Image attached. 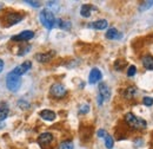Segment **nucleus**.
<instances>
[{
	"instance_id": "nucleus-3",
	"label": "nucleus",
	"mask_w": 153,
	"mask_h": 149,
	"mask_svg": "<svg viewBox=\"0 0 153 149\" xmlns=\"http://www.w3.org/2000/svg\"><path fill=\"white\" fill-rule=\"evenodd\" d=\"M20 85H21V79H20L19 76L14 74L12 71L10 74H7V76H6V87L10 91H13V93L18 91Z\"/></svg>"
},
{
	"instance_id": "nucleus-13",
	"label": "nucleus",
	"mask_w": 153,
	"mask_h": 149,
	"mask_svg": "<svg viewBox=\"0 0 153 149\" xmlns=\"http://www.w3.org/2000/svg\"><path fill=\"white\" fill-rule=\"evenodd\" d=\"M10 114V107L6 102H0V122H4Z\"/></svg>"
},
{
	"instance_id": "nucleus-19",
	"label": "nucleus",
	"mask_w": 153,
	"mask_h": 149,
	"mask_svg": "<svg viewBox=\"0 0 153 149\" xmlns=\"http://www.w3.org/2000/svg\"><path fill=\"white\" fill-rule=\"evenodd\" d=\"M56 25H57L58 27L62 29V30H70L71 29V23L70 21H66V20H62V19L56 20Z\"/></svg>"
},
{
	"instance_id": "nucleus-17",
	"label": "nucleus",
	"mask_w": 153,
	"mask_h": 149,
	"mask_svg": "<svg viewBox=\"0 0 153 149\" xmlns=\"http://www.w3.org/2000/svg\"><path fill=\"white\" fill-rule=\"evenodd\" d=\"M107 25H108V23H107V20H105V19L97 20V21H93V23L91 24V26H92L93 29H96V30H105V29L107 27Z\"/></svg>"
},
{
	"instance_id": "nucleus-5",
	"label": "nucleus",
	"mask_w": 153,
	"mask_h": 149,
	"mask_svg": "<svg viewBox=\"0 0 153 149\" xmlns=\"http://www.w3.org/2000/svg\"><path fill=\"white\" fill-rule=\"evenodd\" d=\"M50 93L52 97L59 99V98H62L67 95V89L61 83H54L50 89Z\"/></svg>"
},
{
	"instance_id": "nucleus-4",
	"label": "nucleus",
	"mask_w": 153,
	"mask_h": 149,
	"mask_svg": "<svg viewBox=\"0 0 153 149\" xmlns=\"http://www.w3.org/2000/svg\"><path fill=\"white\" fill-rule=\"evenodd\" d=\"M111 97V89L106 83H100L99 85V95H98V104L101 105L104 101L110 99Z\"/></svg>"
},
{
	"instance_id": "nucleus-20",
	"label": "nucleus",
	"mask_w": 153,
	"mask_h": 149,
	"mask_svg": "<svg viewBox=\"0 0 153 149\" xmlns=\"http://www.w3.org/2000/svg\"><path fill=\"white\" fill-rule=\"evenodd\" d=\"M126 65H127L126 60H124V59H117L114 63V69L117 71H123L126 68Z\"/></svg>"
},
{
	"instance_id": "nucleus-24",
	"label": "nucleus",
	"mask_w": 153,
	"mask_h": 149,
	"mask_svg": "<svg viewBox=\"0 0 153 149\" xmlns=\"http://www.w3.org/2000/svg\"><path fill=\"white\" fill-rule=\"evenodd\" d=\"M135 74H137V68L134 65H130L128 69H127V76L128 77H133Z\"/></svg>"
},
{
	"instance_id": "nucleus-26",
	"label": "nucleus",
	"mask_w": 153,
	"mask_h": 149,
	"mask_svg": "<svg viewBox=\"0 0 153 149\" xmlns=\"http://www.w3.org/2000/svg\"><path fill=\"white\" fill-rule=\"evenodd\" d=\"M18 105H19L21 109H28V108H30V104H28L27 102L22 101V99H20L19 102H18Z\"/></svg>"
},
{
	"instance_id": "nucleus-16",
	"label": "nucleus",
	"mask_w": 153,
	"mask_h": 149,
	"mask_svg": "<svg viewBox=\"0 0 153 149\" xmlns=\"http://www.w3.org/2000/svg\"><path fill=\"white\" fill-rule=\"evenodd\" d=\"M143 62V65L146 70H153V57L150 55H146V56L143 57L141 59Z\"/></svg>"
},
{
	"instance_id": "nucleus-29",
	"label": "nucleus",
	"mask_w": 153,
	"mask_h": 149,
	"mask_svg": "<svg viewBox=\"0 0 153 149\" xmlns=\"http://www.w3.org/2000/svg\"><path fill=\"white\" fill-rule=\"evenodd\" d=\"M97 135H98L99 137H104V138H105V136H106L107 134H106V131L104 130V129H100V130H98Z\"/></svg>"
},
{
	"instance_id": "nucleus-12",
	"label": "nucleus",
	"mask_w": 153,
	"mask_h": 149,
	"mask_svg": "<svg viewBox=\"0 0 153 149\" xmlns=\"http://www.w3.org/2000/svg\"><path fill=\"white\" fill-rule=\"evenodd\" d=\"M105 36H106L107 39H110V40H119V39L123 38V33H120L114 27H111V29L107 30V32H106Z\"/></svg>"
},
{
	"instance_id": "nucleus-7",
	"label": "nucleus",
	"mask_w": 153,
	"mask_h": 149,
	"mask_svg": "<svg viewBox=\"0 0 153 149\" xmlns=\"http://www.w3.org/2000/svg\"><path fill=\"white\" fill-rule=\"evenodd\" d=\"M53 138H54V137H53V135H52L51 132H42V134L39 135L37 142H38V144L40 147H47L48 144L52 143Z\"/></svg>"
},
{
	"instance_id": "nucleus-1",
	"label": "nucleus",
	"mask_w": 153,
	"mask_h": 149,
	"mask_svg": "<svg viewBox=\"0 0 153 149\" xmlns=\"http://www.w3.org/2000/svg\"><path fill=\"white\" fill-rule=\"evenodd\" d=\"M39 18L41 24L47 29V30H52L54 26H56V17L53 14V12L48 8H45L40 12L39 14Z\"/></svg>"
},
{
	"instance_id": "nucleus-11",
	"label": "nucleus",
	"mask_w": 153,
	"mask_h": 149,
	"mask_svg": "<svg viewBox=\"0 0 153 149\" xmlns=\"http://www.w3.org/2000/svg\"><path fill=\"white\" fill-rule=\"evenodd\" d=\"M101 78H102L101 71H100L99 69L94 68V69H92L91 72H90V76H88V83H90V84H96V83H98Z\"/></svg>"
},
{
	"instance_id": "nucleus-6",
	"label": "nucleus",
	"mask_w": 153,
	"mask_h": 149,
	"mask_svg": "<svg viewBox=\"0 0 153 149\" xmlns=\"http://www.w3.org/2000/svg\"><path fill=\"white\" fill-rule=\"evenodd\" d=\"M31 68H32V62L31 60H26V62L21 63L18 66H16L12 72L14 74H17V76H19V77H21L22 74H26L28 70H31Z\"/></svg>"
},
{
	"instance_id": "nucleus-28",
	"label": "nucleus",
	"mask_w": 153,
	"mask_h": 149,
	"mask_svg": "<svg viewBox=\"0 0 153 149\" xmlns=\"http://www.w3.org/2000/svg\"><path fill=\"white\" fill-rule=\"evenodd\" d=\"M25 2L28 4V5H31V6H33V7H40V2L39 1H30V0H27Z\"/></svg>"
},
{
	"instance_id": "nucleus-31",
	"label": "nucleus",
	"mask_w": 153,
	"mask_h": 149,
	"mask_svg": "<svg viewBox=\"0 0 153 149\" xmlns=\"http://www.w3.org/2000/svg\"><path fill=\"white\" fill-rule=\"evenodd\" d=\"M4 127H5V124H4V123H2V122H0V129H2V128H4Z\"/></svg>"
},
{
	"instance_id": "nucleus-9",
	"label": "nucleus",
	"mask_w": 153,
	"mask_h": 149,
	"mask_svg": "<svg viewBox=\"0 0 153 149\" xmlns=\"http://www.w3.org/2000/svg\"><path fill=\"white\" fill-rule=\"evenodd\" d=\"M56 56V51H47V52H42V53H37L36 55V60H38L39 63H48L50 60L53 59V57Z\"/></svg>"
},
{
	"instance_id": "nucleus-22",
	"label": "nucleus",
	"mask_w": 153,
	"mask_h": 149,
	"mask_svg": "<svg viewBox=\"0 0 153 149\" xmlns=\"http://www.w3.org/2000/svg\"><path fill=\"white\" fill-rule=\"evenodd\" d=\"M105 146H106V148L107 149H112L113 148V146H114V141H113L112 136L108 135V134L105 136Z\"/></svg>"
},
{
	"instance_id": "nucleus-18",
	"label": "nucleus",
	"mask_w": 153,
	"mask_h": 149,
	"mask_svg": "<svg viewBox=\"0 0 153 149\" xmlns=\"http://www.w3.org/2000/svg\"><path fill=\"white\" fill-rule=\"evenodd\" d=\"M135 93H137V88L135 87H128L124 90V97L126 99H131V98H133Z\"/></svg>"
},
{
	"instance_id": "nucleus-23",
	"label": "nucleus",
	"mask_w": 153,
	"mask_h": 149,
	"mask_svg": "<svg viewBox=\"0 0 153 149\" xmlns=\"http://www.w3.org/2000/svg\"><path fill=\"white\" fill-rule=\"evenodd\" d=\"M58 149H73V142L72 141H62L59 146H58Z\"/></svg>"
},
{
	"instance_id": "nucleus-15",
	"label": "nucleus",
	"mask_w": 153,
	"mask_h": 149,
	"mask_svg": "<svg viewBox=\"0 0 153 149\" xmlns=\"http://www.w3.org/2000/svg\"><path fill=\"white\" fill-rule=\"evenodd\" d=\"M92 10H94V7L92 6V5H82L81 6V8H80V14H81V17H84V18H88L90 16H91V13H92Z\"/></svg>"
},
{
	"instance_id": "nucleus-30",
	"label": "nucleus",
	"mask_w": 153,
	"mask_h": 149,
	"mask_svg": "<svg viewBox=\"0 0 153 149\" xmlns=\"http://www.w3.org/2000/svg\"><path fill=\"white\" fill-rule=\"evenodd\" d=\"M2 69H4V60L0 58V72L2 71Z\"/></svg>"
},
{
	"instance_id": "nucleus-2",
	"label": "nucleus",
	"mask_w": 153,
	"mask_h": 149,
	"mask_svg": "<svg viewBox=\"0 0 153 149\" xmlns=\"http://www.w3.org/2000/svg\"><path fill=\"white\" fill-rule=\"evenodd\" d=\"M125 122L133 129H145L147 127V123L145 120L137 117L132 112H127L125 115Z\"/></svg>"
},
{
	"instance_id": "nucleus-27",
	"label": "nucleus",
	"mask_w": 153,
	"mask_h": 149,
	"mask_svg": "<svg viewBox=\"0 0 153 149\" xmlns=\"http://www.w3.org/2000/svg\"><path fill=\"white\" fill-rule=\"evenodd\" d=\"M90 111V105H87V104H84V105H81V108L79 109V112L80 114H86V112Z\"/></svg>"
},
{
	"instance_id": "nucleus-25",
	"label": "nucleus",
	"mask_w": 153,
	"mask_h": 149,
	"mask_svg": "<svg viewBox=\"0 0 153 149\" xmlns=\"http://www.w3.org/2000/svg\"><path fill=\"white\" fill-rule=\"evenodd\" d=\"M143 103L146 107H151V105H153V98L152 97H144L143 98Z\"/></svg>"
},
{
	"instance_id": "nucleus-10",
	"label": "nucleus",
	"mask_w": 153,
	"mask_h": 149,
	"mask_svg": "<svg viewBox=\"0 0 153 149\" xmlns=\"http://www.w3.org/2000/svg\"><path fill=\"white\" fill-rule=\"evenodd\" d=\"M22 19H24V16L20 14V13H17V12H12V13H8V14L6 16V21L8 23L10 26L18 24Z\"/></svg>"
},
{
	"instance_id": "nucleus-14",
	"label": "nucleus",
	"mask_w": 153,
	"mask_h": 149,
	"mask_svg": "<svg viewBox=\"0 0 153 149\" xmlns=\"http://www.w3.org/2000/svg\"><path fill=\"white\" fill-rule=\"evenodd\" d=\"M39 116H40L42 120H45V121H54L56 117H57L56 112L52 111V110H47V109L41 110V111L39 112Z\"/></svg>"
},
{
	"instance_id": "nucleus-21",
	"label": "nucleus",
	"mask_w": 153,
	"mask_h": 149,
	"mask_svg": "<svg viewBox=\"0 0 153 149\" xmlns=\"http://www.w3.org/2000/svg\"><path fill=\"white\" fill-rule=\"evenodd\" d=\"M153 6V1L150 0V1H143L139 4V11L144 12V11H147L149 8H151Z\"/></svg>"
},
{
	"instance_id": "nucleus-8",
	"label": "nucleus",
	"mask_w": 153,
	"mask_h": 149,
	"mask_svg": "<svg viewBox=\"0 0 153 149\" xmlns=\"http://www.w3.org/2000/svg\"><path fill=\"white\" fill-rule=\"evenodd\" d=\"M33 37H34V32L31 31V30H26V31L20 32L19 35H17V36H13L11 38V40L12 41H27V40L32 39Z\"/></svg>"
}]
</instances>
